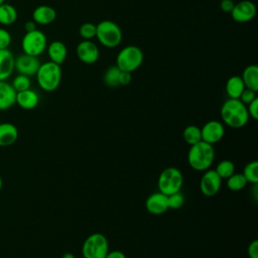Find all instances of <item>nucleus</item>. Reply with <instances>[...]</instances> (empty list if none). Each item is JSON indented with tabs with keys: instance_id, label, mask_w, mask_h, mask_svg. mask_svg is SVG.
I'll return each mask as SVG.
<instances>
[{
	"instance_id": "nucleus-5",
	"label": "nucleus",
	"mask_w": 258,
	"mask_h": 258,
	"mask_svg": "<svg viewBox=\"0 0 258 258\" xmlns=\"http://www.w3.org/2000/svg\"><path fill=\"white\" fill-rule=\"evenodd\" d=\"M144 60V54L136 45L124 46L116 56V66L123 72L132 73L139 69Z\"/></svg>"
},
{
	"instance_id": "nucleus-7",
	"label": "nucleus",
	"mask_w": 258,
	"mask_h": 258,
	"mask_svg": "<svg viewBox=\"0 0 258 258\" xmlns=\"http://www.w3.org/2000/svg\"><path fill=\"white\" fill-rule=\"evenodd\" d=\"M108 251L109 242L101 233H93L88 236L82 246L84 258H105Z\"/></svg>"
},
{
	"instance_id": "nucleus-42",
	"label": "nucleus",
	"mask_w": 258,
	"mask_h": 258,
	"mask_svg": "<svg viewBox=\"0 0 258 258\" xmlns=\"http://www.w3.org/2000/svg\"><path fill=\"white\" fill-rule=\"evenodd\" d=\"M5 2V0H0V5L2 4V3H4Z\"/></svg>"
},
{
	"instance_id": "nucleus-2",
	"label": "nucleus",
	"mask_w": 258,
	"mask_h": 258,
	"mask_svg": "<svg viewBox=\"0 0 258 258\" xmlns=\"http://www.w3.org/2000/svg\"><path fill=\"white\" fill-rule=\"evenodd\" d=\"M215 159V150L212 144L200 141L190 145L187 153L189 166L197 171H205L210 168Z\"/></svg>"
},
{
	"instance_id": "nucleus-29",
	"label": "nucleus",
	"mask_w": 258,
	"mask_h": 258,
	"mask_svg": "<svg viewBox=\"0 0 258 258\" xmlns=\"http://www.w3.org/2000/svg\"><path fill=\"white\" fill-rule=\"evenodd\" d=\"M13 89L17 92H21L27 89H30L31 86V81H30V77L24 76V75H20L18 74L12 81L11 83Z\"/></svg>"
},
{
	"instance_id": "nucleus-4",
	"label": "nucleus",
	"mask_w": 258,
	"mask_h": 258,
	"mask_svg": "<svg viewBox=\"0 0 258 258\" xmlns=\"http://www.w3.org/2000/svg\"><path fill=\"white\" fill-rule=\"evenodd\" d=\"M96 37L107 48L118 46L123 38L121 27L112 20H102L96 25Z\"/></svg>"
},
{
	"instance_id": "nucleus-18",
	"label": "nucleus",
	"mask_w": 258,
	"mask_h": 258,
	"mask_svg": "<svg viewBox=\"0 0 258 258\" xmlns=\"http://www.w3.org/2000/svg\"><path fill=\"white\" fill-rule=\"evenodd\" d=\"M16 104L24 110H32L39 103V97L37 93L31 89H27L16 93Z\"/></svg>"
},
{
	"instance_id": "nucleus-26",
	"label": "nucleus",
	"mask_w": 258,
	"mask_h": 258,
	"mask_svg": "<svg viewBox=\"0 0 258 258\" xmlns=\"http://www.w3.org/2000/svg\"><path fill=\"white\" fill-rule=\"evenodd\" d=\"M242 174L246 178L247 182H250L252 184L258 183V162L256 160L248 162L244 169Z\"/></svg>"
},
{
	"instance_id": "nucleus-23",
	"label": "nucleus",
	"mask_w": 258,
	"mask_h": 258,
	"mask_svg": "<svg viewBox=\"0 0 258 258\" xmlns=\"http://www.w3.org/2000/svg\"><path fill=\"white\" fill-rule=\"evenodd\" d=\"M16 8L9 3H2L0 5V24L3 26H9L13 24L17 19Z\"/></svg>"
},
{
	"instance_id": "nucleus-11",
	"label": "nucleus",
	"mask_w": 258,
	"mask_h": 258,
	"mask_svg": "<svg viewBox=\"0 0 258 258\" xmlns=\"http://www.w3.org/2000/svg\"><path fill=\"white\" fill-rule=\"evenodd\" d=\"M39 66L40 61L37 56H32L26 53L18 55L14 60V70L17 71L18 74L27 77L35 76Z\"/></svg>"
},
{
	"instance_id": "nucleus-27",
	"label": "nucleus",
	"mask_w": 258,
	"mask_h": 258,
	"mask_svg": "<svg viewBox=\"0 0 258 258\" xmlns=\"http://www.w3.org/2000/svg\"><path fill=\"white\" fill-rule=\"evenodd\" d=\"M247 183L248 182L242 173L234 172L227 178V186L232 191H239L243 189Z\"/></svg>"
},
{
	"instance_id": "nucleus-3",
	"label": "nucleus",
	"mask_w": 258,
	"mask_h": 258,
	"mask_svg": "<svg viewBox=\"0 0 258 258\" xmlns=\"http://www.w3.org/2000/svg\"><path fill=\"white\" fill-rule=\"evenodd\" d=\"M35 77L41 90L45 92H53L59 87L61 82L60 64L50 60L40 63Z\"/></svg>"
},
{
	"instance_id": "nucleus-22",
	"label": "nucleus",
	"mask_w": 258,
	"mask_h": 258,
	"mask_svg": "<svg viewBox=\"0 0 258 258\" xmlns=\"http://www.w3.org/2000/svg\"><path fill=\"white\" fill-rule=\"evenodd\" d=\"M226 93L230 99H239L245 89L244 83L240 76H232L226 82Z\"/></svg>"
},
{
	"instance_id": "nucleus-15",
	"label": "nucleus",
	"mask_w": 258,
	"mask_h": 258,
	"mask_svg": "<svg viewBox=\"0 0 258 258\" xmlns=\"http://www.w3.org/2000/svg\"><path fill=\"white\" fill-rule=\"evenodd\" d=\"M16 91L6 81H0V111H6L13 107L16 102Z\"/></svg>"
},
{
	"instance_id": "nucleus-39",
	"label": "nucleus",
	"mask_w": 258,
	"mask_h": 258,
	"mask_svg": "<svg viewBox=\"0 0 258 258\" xmlns=\"http://www.w3.org/2000/svg\"><path fill=\"white\" fill-rule=\"evenodd\" d=\"M36 25H37V24H36L33 20H29V21L25 22V24H24V30H25V32H30V31H33V30L37 29V28H36Z\"/></svg>"
},
{
	"instance_id": "nucleus-34",
	"label": "nucleus",
	"mask_w": 258,
	"mask_h": 258,
	"mask_svg": "<svg viewBox=\"0 0 258 258\" xmlns=\"http://www.w3.org/2000/svg\"><path fill=\"white\" fill-rule=\"evenodd\" d=\"M247 111L249 114V117H251L254 120L258 119V98L254 99L251 103L246 105Z\"/></svg>"
},
{
	"instance_id": "nucleus-13",
	"label": "nucleus",
	"mask_w": 258,
	"mask_h": 258,
	"mask_svg": "<svg viewBox=\"0 0 258 258\" xmlns=\"http://www.w3.org/2000/svg\"><path fill=\"white\" fill-rule=\"evenodd\" d=\"M78 58L87 64L95 63L100 56V50L95 42L92 40H82L78 43L76 48Z\"/></svg>"
},
{
	"instance_id": "nucleus-16",
	"label": "nucleus",
	"mask_w": 258,
	"mask_h": 258,
	"mask_svg": "<svg viewBox=\"0 0 258 258\" xmlns=\"http://www.w3.org/2000/svg\"><path fill=\"white\" fill-rule=\"evenodd\" d=\"M56 18V11L49 5H39L32 12V20L39 25L52 23Z\"/></svg>"
},
{
	"instance_id": "nucleus-30",
	"label": "nucleus",
	"mask_w": 258,
	"mask_h": 258,
	"mask_svg": "<svg viewBox=\"0 0 258 258\" xmlns=\"http://www.w3.org/2000/svg\"><path fill=\"white\" fill-rule=\"evenodd\" d=\"M80 36L85 40H91L96 37V24L92 22H85L79 28Z\"/></svg>"
},
{
	"instance_id": "nucleus-32",
	"label": "nucleus",
	"mask_w": 258,
	"mask_h": 258,
	"mask_svg": "<svg viewBox=\"0 0 258 258\" xmlns=\"http://www.w3.org/2000/svg\"><path fill=\"white\" fill-rule=\"evenodd\" d=\"M11 43V34L7 29L0 27V49H7Z\"/></svg>"
},
{
	"instance_id": "nucleus-31",
	"label": "nucleus",
	"mask_w": 258,
	"mask_h": 258,
	"mask_svg": "<svg viewBox=\"0 0 258 258\" xmlns=\"http://www.w3.org/2000/svg\"><path fill=\"white\" fill-rule=\"evenodd\" d=\"M167 204H168V209L177 210L183 206L184 197L180 191L168 195L167 196Z\"/></svg>"
},
{
	"instance_id": "nucleus-12",
	"label": "nucleus",
	"mask_w": 258,
	"mask_h": 258,
	"mask_svg": "<svg viewBox=\"0 0 258 258\" xmlns=\"http://www.w3.org/2000/svg\"><path fill=\"white\" fill-rule=\"evenodd\" d=\"M202 141H205L209 144H216L224 137L225 127L223 123L217 120L208 121L202 128Z\"/></svg>"
},
{
	"instance_id": "nucleus-38",
	"label": "nucleus",
	"mask_w": 258,
	"mask_h": 258,
	"mask_svg": "<svg viewBox=\"0 0 258 258\" xmlns=\"http://www.w3.org/2000/svg\"><path fill=\"white\" fill-rule=\"evenodd\" d=\"M105 258H126V256L122 251L114 250V251H108Z\"/></svg>"
},
{
	"instance_id": "nucleus-17",
	"label": "nucleus",
	"mask_w": 258,
	"mask_h": 258,
	"mask_svg": "<svg viewBox=\"0 0 258 258\" xmlns=\"http://www.w3.org/2000/svg\"><path fill=\"white\" fill-rule=\"evenodd\" d=\"M13 53L7 49H0V81H6L14 72Z\"/></svg>"
},
{
	"instance_id": "nucleus-6",
	"label": "nucleus",
	"mask_w": 258,
	"mask_h": 258,
	"mask_svg": "<svg viewBox=\"0 0 258 258\" xmlns=\"http://www.w3.org/2000/svg\"><path fill=\"white\" fill-rule=\"evenodd\" d=\"M183 184V176L181 171L173 166L163 169L157 179L158 190L165 196L180 191Z\"/></svg>"
},
{
	"instance_id": "nucleus-36",
	"label": "nucleus",
	"mask_w": 258,
	"mask_h": 258,
	"mask_svg": "<svg viewBox=\"0 0 258 258\" xmlns=\"http://www.w3.org/2000/svg\"><path fill=\"white\" fill-rule=\"evenodd\" d=\"M131 81H132L131 73L121 71L120 76H119V85L120 86H127L131 83Z\"/></svg>"
},
{
	"instance_id": "nucleus-21",
	"label": "nucleus",
	"mask_w": 258,
	"mask_h": 258,
	"mask_svg": "<svg viewBox=\"0 0 258 258\" xmlns=\"http://www.w3.org/2000/svg\"><path fill=\"white\" fill-rule=\"evenodd\" d=\"M241 78L246 89H250L254 92L258 91V67L256 64L247 66Z\"/></svg>"
},
{
	"instance_id": "nucleus-35",
	"label": "nucleus",
	"mask_w": 258,
	"mask_h": 258,
	"mask_svg": "<svg viewBox=\"0 0 258 258\" xmlns=\"http://www.w3.org/2000/svg\"><path fill=\"white\" fill-rule=\"evenodd\" d=\"M247 254L249 258H258V241L253 240L250 242L247 248Z\"/></svg>"
},
{
	"instance_id": "nucleus-8",
	"label": "nucleus",
	"mask_w": 258,
	"mask_h": 258,
	"mask_svg": "<svg viewBox=\"0 0 258 258\" xmlns=\"http://www.w3.org/2000/svg\"><path fill=\"white\" fill-rule=\"evenodd\" d=\"M47 47L46 35L39 29L30 32H25L21 40V48L23 53L39 56Z\"/></svg>"
},
{
	"instance_id": "nucleus-25",
	"label": "nucleus",
	"mask_w": 258,
	"mask_h": 258,
	"mask_svg": "<svg viewBox=\"0 0 258 258\" xmlns=\"http://www.w3.org/2000/svg\"><path fill=\"white\" fill-rule=\"evenodd\" d=\"M182 137L184 141L190 146L200 141H202V133L201 128L196 125H188L183 129Z\"/></svg>"
},
{
	"instance_id": "nucleus-33",
	"label": "nucleus",
	"mask_w": 258,
	"mask_h": 258,
	"mask_svg": "<svg viewBox=\"0 0 258 258\" xmlns=\"http://www.w3.org/2000/svg\"><path fill=\"white\" fill-rule=\"evenodd\" d=\"M256 93H257V92H254V91H252V90H250V89H246V88H245L244 91L242 92V94L240 95L239 100H240L243 104L248 105V104L251 103L254 99L257 98Z\"/></svg>"
},
{
	"instance_id": "nucleus-37",
	"label": "nucleus",
	"mask_w": 258,
	"mask_h": 258,
	"mask_svg": "<svg viewBox=\"0 0 258 258\" xmlns=\"http://www.w3.org/2000/svg\"><path fill=\"white\" fill-rule=\"evenodd\" d=\"M234 1L233 0H222L220 3V7L221 10L225 13H231L232 9L234 8Z\"/></svg>"
},
{
	"instance_id": "nucleus-1",
	"label": "nucleus",
	"mask_w": 258,
	"mask_h": 258,
	"mask_svg": "<svg viewBox=\"0 0 258 258\" xmlns=\"http://www.w3.org/2000/svg\"><path fill=\"white\" fill-rule=\"evenodd\" d=\"M221 118L228 127L239 129L248 123L250 117L245 104L239 99L229 98L221 107Z\"/></svg>"
},
{
	"instance_id": "nucleus-40",
	"label": "nucleus",
	"mask_w": 258,
	"mask_h": 258,
	"mask_svg": "<svg viewBox=\"0 0 258 258\" xmlns=\"http://www.w3.org/2000/svg\"><path fill=\"white\" fill-rule=\"evenodd\" d=\"M61 258H76V256L71 252H66L61 255Z\"/></svg>"
},
{
	"instance_id": "nucleus-28",
	"label": "nucleus",
	"mask_w": 258,
	"mask_h": 258,
	"mask_svg": "<svg viewBox=\"0 0 258 258\" xmlns=\"http://www.w3.org/2000/svg\"><path fill=\"white\" fill-rule=\"evenodd\" d=\"M215 170L222 179L223 178L227 179L229 176H231L235 172V164L233 161L229 159H224L217 164Z\"/></svg>"
},
{
	"instance_id": "nucleus-10",
	"label": "nucleus",
	"mask_w": 258,
	"mask_h": 258,
	"mask_svg": "<svg viewBox=\"0 0 258 258\" xmlns=\"http://www.w3.org/2000/svg\"><path fill=\"white\" fill-rule=\"evenodd\" d=\"M230 14L232 19L236 22H249L256 15V6L250 0H242L238 3H235L234 8L232 9Z\"/></svg>"
},
{
	"instance_id": "nucleus-20",
	"label": "nucleus",
	"mask_w": 258,
	"mask_h": 258,
	"mask_svg": "<svg viewBox=\"0 0 258 258\" xmlns=\"http://www.w3.org/2000/svg\"><path fill=\"white\" fill-rule=\"evenodd\" d=\"M46 50H47L49 60L57 64H61L68 56L67 45L60 40L51 41L47 45Z\"/></svg>"
},
{
	"instance_id": "nucleus-14",
	"label": "nucleus",
	"mask_w": 258,
	"mask_h": 258,
	"mask_svg": "<svg viewBox=\"0 0 258 258\" xmlns=\"http://www.w3.org/2000/svg\"><path fill=\"white\" fill-rule=\"evenodd\" d=\"M145 208L151 215L158 216L164 214L168 210L167 196L160 191L151 194L145 201Z\"/></svg>"
},
{
	"instance_id": "nucleus-19",
	"label": "nucleus",
	"mask_w": 258,
	"mask_h": 258,
	"mask_svg": "<svg viewBox=\"0 0 258 258\" xmlns=\"http://www.w3.org/2000/svg\"><path fill=\"white\" fill-rule=\"evenodd\" d=\"M18 139V129L10 122L0 123V147L14 144Z\"/></svg>"
},
{
	"instance_id": "nucleus-24",
	"label": "nucleus",
	"mask_w": 258,
	"mask_h": 258,
	"mask_svg": "<svg viewBox=\"0 0 258 258\" xmlns=\"http://www.w3.org/2000/svg\"><path fill=\"white\" fill-rule=\"evenodd\" d=\"M121 70L115 64L109 67L104 75H103V82L104 84L109 88H117L119 85V76H120Z\"/></svg>"
},
{
	"instance_id": "nucleus-9",
	"label": "nucleus",
	"mask_w": 258,
	"mask_h": 258,
	"mask_svg": "<svg viewBox=\"0 0 258 258\" xmlns=\"http://www.w3.org/2000/svg\"><path fill=\"white\" fill-rule=\"evenodd\" d=\"M222 185V178L218 175L215 169H207L201 177L200 189L206 197H213L217 195Z\"/></svg>"
},
{
	"instance_id": "nucleus-41",
	"label": "nucleus",
	"mask_w": 258,
	"mask_h": 258,
	"mask_svg": "<svg viewBox=\"0 0 258 258\" xmlns=\"http://www.w3.org/2000/svg\"><path fill=\"white\" fill-rule=\"evenodd\" d=\"M2 185H3V181H2V178H1V176H0V190H1V188H2Z\"/></svg>"
}]
</instances>
